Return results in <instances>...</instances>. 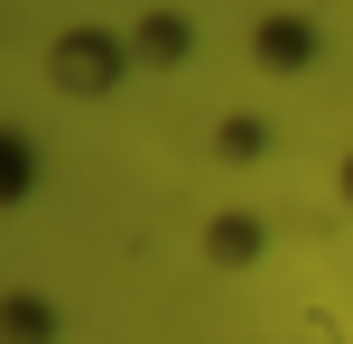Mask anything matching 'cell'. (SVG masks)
I'll return each instance as SVG.
<instances>
[{"label":"cell","mask_w":353,"mask_h":344,"mask_svg":"<svg viewBox=\"0 0 353 344\" xmlns=\"http://www.w3.org/2000/svg\"><path fill=\"white\" fill-rule=\"evenodd\" d=\"M19 186H28V149H19V140H10V130H0V205H10V196H19Z\"/></svg>","instance_id":"cell-1"}]
</instances>
